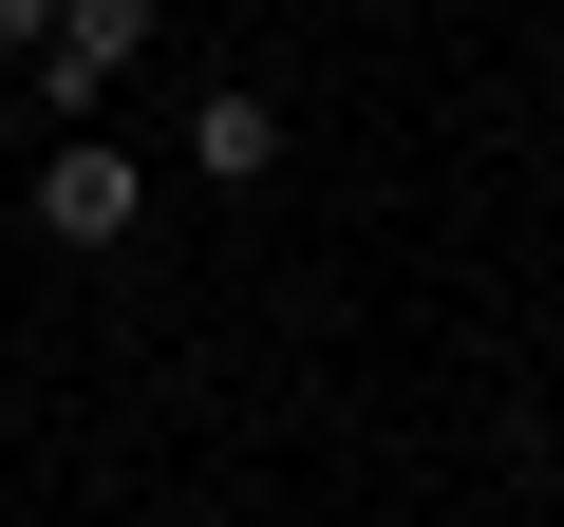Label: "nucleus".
<instances>
[{"instance_id":"nucleus-4","label":"nucleus","mask_w":564,"mask_h":527,"mask_svg":"<svg viewBox=\"0 0 564 527\" xmlns=\"http://www.w3.org/2000/svg\"><path fill=\"white\" fill-rule=\"evenodd\" d=\"M39 39H57V0H0V57H39Z\"/></svg>"},{"instance_id":"nucleus-1","label":"nucleus","mask_w":564,"mask_h":527,"mask_svg":"<svg viewBox=\"0 0 564 527\" xmlns=\"http://www.w3.org/2000/svg\"><path fill=\"white\" fill-rule=\"evenodd\" d=\"M132 207H151V170H132V151H113V132L76 114V132L39 151V245H76V264H113V245H132Z\"/></svg>"},{"instance_id":"nucleus-2","label":"nucleus","mask_w":564,"mask_h":527,"mask_svg":"<svg viewBox=\"0 0 564 527\" xmlns=\"http://www.w3.org/2000/svg\"><path fill=\"white\" fill-rule=\"evenodd\" d=\"M151 20H170V0H57V39L20 57V76H39V114L76 132V114H95V95L132 76V57H151Z\"/></svg>"},{"instance_id":"nucleus-3","label":"nucleus","mask_w":564,"mask_h":527,"mask_svg":"<svg viewBox=\"0 0 564 527\" xmlns=\"http://www.w3.org/2000/svg\"><path fill=\"white\" fill-rule=\"evenodd\" d=\"M263 170H282V95H245V76H226V95L188 114V189H263Z\"/></svg>"}]
</instances>
